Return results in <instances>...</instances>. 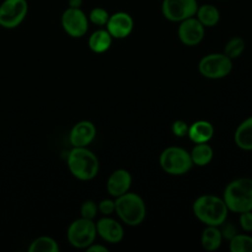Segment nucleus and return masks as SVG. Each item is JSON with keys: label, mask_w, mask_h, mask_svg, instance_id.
Instances as JSON below:
<instances>
[{"label": "nucleus", "mask_w": 252, "mask_h": 252, "mask_svg": "<svg viewBox=\"0 0 252 252\" xmlns=\"http://www.w3.org/2000/svg\"><path fill=\"white\" fill-rule=\"evenodd\" d=\"M222 241V235L219 226L207 225L201 235V244L207 251H215L219 249Z\"/></svg>", "instance_id": "18"}, {"label": "nucleus", "mask_w": 252, "mask_h": 252, "mask_svg": "<svg viewBox=\"0 0 252 252\" xmlns=\"http://www.w3.org/2000/svg\"><path fill=\"white\" fill-rule=\"evenodd\" d=\"M228 241L231 252H252V236L237 233Z\"/></svg>", "instance_id": "23"}, {"label": "nucleus", "mask_w": 252, "mask_h": 252, "mask_svg": "<svg viewBox=\"0 0 252 252\" xmlns=\"http://www.w3.org/2000/svg\"><path fill=\"white\" fill-rule=\"evenodd\" d=\"M98 211L104 215L108 216L115 212V201L111 199H103L97 205Z\"/></svg>", "instance_id": "28"}, {"label": "nucleus", "mask_w": 252, "mask_h": 252, "mask_svg": "<svg viewBox=\"0 0 252 252\" xmlns=\"http://www.w3.org/2000/svg\"><path fill=\"white\" fill-rule=\"evenodd\" d=\"M193 213L206 225L220 226L226 221L228 209L222 198L206 194L199 196L194 201Z\"/></svg>", "instance_id": "1"}, {"label": "nucleus", "mask_w": 252, "mask_h": 252, "mask_svg": "<svg viewBox=\"0 0 252 252\" xmlns=\"http://www.w3.org/2000/svg\"><path fill=\"white\" fill-rule=\"evenodd\" d=\"M29 252H58L57 242L49 236H40L34 239L29 246Z\"/></svg>", "instance_id": "22"}, {"label": "nucleus", "mask_w": 252, "mask_h": 252, "mask_svg": "<svg viewBox=\"0 0 252 252\" xmlns=\"http://www.w3.org/2000/svg\"><path fill=\"white\" fill-rule=\"evenodd\" d=\"M108 19H109L108 13L102 8H94L90 13L91 22L97 26L106 25Z\"/></svg>", "instance_id": "26"}, {"label": "nucleus", "mask_w": 252, "mask_h": 252, "mask_svg": "<svg viewBox=\"0 0 252 252\" xmlns=\"http://www.w3.org/2000/svg\"><path fill=\"white\" fill-rule=\"evenodd\" d=\"M67 165L70 172L80 180H91L98 172L96 156L86 147H74L68 154Z\"/></svg>", "instance_id": "3"}, {"label": "nucleus", "mask_w": 252, "mask_h": 252, "mask_svg": "<svg viewBox=\"0 0 252 252\" xmlns=\"http://www.w3.org/2000/svg\"><path fill=\"white\" fill-rule=\"evenodd\" d=\"M220 226H221L220 232L222 235V238L226 239V240H230L234 235H236L238 233L236 226L233 223L230 222H223L222 224H220Z\"/></svg>", "instance_id": "30"}, {"label": "nucleus", "mask_w": 252, "mask_h": 252, "mask_svg": "<svg viewBox=\"0 0 252 252\" xmlns=\"http://www.w3.org/2000/svg\"><path fill=\"white\" fill-rule=\"evenodd\" d=\"M187 135L195 144L207 143L214 135V127L207 120H198L189 126Z\"/></svg>", "instance_id": "16"}, {"label": "nucleus", "mask_w": 252, "mask_h": 252, "mask_svg": "<svg viewBox=\"0 0 252 252\" xmlns=\"http://www.w3.org/2000/svg\"><path fill=\"white\" fill-rule=\"evenodd\" d=\"M198 70L205 78L220 79L231 72L232 60L224 53H211L199 61Z\"/></svg>", "instance_id": "7"}, {"label": "nucleus", "mask_w": 252, "mask_h": 252, "mask_svg": "<svg viewBox=\"0 0 252 252\" xmlns=\"http://www.w3.org/2000/svg\"><path fill=\"white\" fill-rule=\"evenodd\" d=\"M161 169L170 175H183L193 166L190 153L180 147L165 148L158 158Z\"/></svg>", "instance_id": "5"}, {"label": "nucleus", "mask_w": 252, "mask_h": 252, "mask_svg": "<svg viewBox=\"0 0 252 252\" xmlns=\"http://www.w3.org/2000/svg\"><path fill=\"white\" fill-rule=\"evenodd\" d=\"M134 27L132 17L125 12H117L109 17L106 28L107 32L114 38H124L128 36Z\"/></svg>", "instance_id": "12"}, {"label": "nucleus", "mask_w": 252, "mask_h": 252, "mask_svg": "<svg viewBox=\"0 0 252 252\" xmlns=\"http://www.w3.org/2000/svg\"><path fill=\"white\" fill-rule=\"evenodd\" d=\"M69 3L72 8H79L82 4V0H69Z\"/></svg>", "instance_id": "32"}, {"label": "nucleus", "mask_w": 252, "mask_h": 252, "mask_svg": "<svg viewBox=\"0 0 252 252\" xmlns=\"http://www.w3.org/2000/svg\"><path fill=\"white\" fill-rule=\"evenodd\" d=\"M189 126L188 124L183 120H176L171 125V131L174 136L182 138L185 137L188 134Z\"/></svg>", "instance_id": "27"}, {"label": "nucleus", "mask_w": 252, "mask_h": 252, "mask_svg": "<svg viewBox=\"0 0 252 252\" xmlns=\"http://www.w3.org/2000/svg\"><path fill=\"white\" fill-rule=\"evenodd\" d=\"M198 9L196 0H163L161 11L170 22H182L193 17Z\"/></svg>", "instance_id": "8"}, {"label": "nucleus", "mask_w": 252, "mask_h": 252, "mask_svg": "<svg viewBox=\"0 0 252 252\" xmlns=\"http://www.w3.org/2000/svg\"><path fill=\"white\" fill-rule=\"evenodd\" d=\"M96 135V129L91 121L83 120L78 122L71 129L69 140L73 147H87Z\"/></svg>", "instance_id": "13"}, {"label": "nucleus", "mask_w": 252, "mask_h": 252, "mask_svg": "<svg viewBox=\"0 0 252 252\" xmlns=\"http://www.w3.org/2000/svg\"><path fill=\"white\" fill-rule=\"evenodd\" d=\"M112 36L105 30H98L92 33L89 38V46L95 53L105 52L111 45Z\"/></svg>", "instance_id": "20"}, {"label": "nucleus", "mask_w": 252, "mask_h": 252, "mask_svg": "<svg viewBox=\"0 0 252 252\" xmlns=\"http://www.w3.org/2000/svg\"><path fill=\"white\" fill-rule=\"evenodd\" d=\"M97 211H98V208H97L96 203L92 200L85 201L82 204L81 209H80L81 217L84 219H88V220H94V217L96 216Z\"/></svg>", "instance_id": "25"}, {"label": "nucleus", "mask_w": 252, "mask_h": 252, "mask_svg": "<svg viewBox=\"0 0 252 252\" xmlns=\"http://www.w3.org/2000/svg\"><path fill=\"white\" fill-rule=\"evenodd\" d=\"M28 12L26 0H5L0 6V26L13 29L19 26Z\"/></svg>", "instance_id": "9"}, {"label": "nucleus", "mask_w": 252, "mask_h": 252, "mask_svg": "<svg viewBox=\"0 0 252 252\" xmlns=\"http://www.w3.org/2000/svg\"><path fill=\"white\" fill-rule=\"evenodd\" d=\"M132 184L131 173L123 168L114 170L108 177L106 182V189L109 195L119 197L130 189Z\"/></svg>", "instance_id": "15"}, {"label": "nucleus", "mask_w": 252, "mask_h": 252, "mask_svg": "<svg viewBox=\"0 0 252 252\" xmlns=\"http://www.w3.org/2000/svg\"><path fill=\"white\" fill-rule=\"evenodd\" d=\"M96 234L95 223L93 220L81 218L69 225L67 239L73 247L83 249L94 243Z\"/></svg>", "instance_id": "6"}, {"label": "nucleus", "mask_w": 252, "mask_h": 252, "mask_svg": "<svg viewBox=\"0 0 252 252\" xmlns=\"http://www.w3.org/2000/svg\"><path fill=\"white\" fill-rule=\"evenodd\" d=\"M62 26L69 35L80 37L88 31V20L82 10L70 7L62 15Z\"/></svg>", "instance_id": "10"}, {"label": "nucleus", "mask_w": 252, "mask_h": 252, "mask_svg": "<svg viewBox=\"0 0 252 252\" xmlns=\"http://www.w3.org/2000/svg\"><path fill=\"white\" fill-rule=\"evenodd\" d=\"M239 224L244 231H252V211H247L239 214Z\"/></svg>", "instance_id": "29"}, {"label": "nucleus", "mask_w": 252, "mask_h": 252, "mask_svg": "<svg viewBox=\"0 0 252 252\" xmlns=\"http://www.w3.org/2000/svg\"><path fill=\"white\" fill-rule=\"evenodd\" d=\"M190 157L193 164L198 166H205L209 164L213 159L214 152L208 143H198L195 144L192 151L190 152Z\"/></svg>", "instance_id": "19"}, {"label": "nucleus", "mask_w": 252, "mask_h": 252, "mask_svg": "<svg viewBox=\"0 0 252 252\" xmlns=\"http://www.w3.org/2000/svg\"><path fill=\"white\" fill-rule=\"evenodd\" d=\"M96 233L106 242L118 243L123 239L124 229L119 221L111 218H102L96 223Z\"/></svg>", "instance_id": "14"}, {"label": "nucleus", "mask_w": 252, "mask_h": 252, "mask_svg": "<svg viewBox=\"0 0 252 252\" xmlns=\"http://www.w3.org/2000/svg\"><path fill=\"white\" fill-rule=\"evenodd\" d=\"M178 37L180 41L188 46L199 44L205 35L204 26L197 18H188L180 22L178 27Z\"/></svg>", "instance_id": "11"}, {"label": "nucleus", "mask_w": 252, "mask_h": 252, "mask_svg": "<svg viewBox=\"0 0 252 252\" xmlns=\"http://www.w3.org/2000/svg\"><path fill=\"white\" fill-rule=\"evenodd\" d=\"M88 252H107L108 248L101 245V244H94L92 243L90 246L86 248Z\"/></svg>", "instance_id": "31"}, {"label": "nucleus", "mask_w": 252, "mask_h": 252, "mask_svg": "<svg viewBox=\"0 0 252 252\" xmlns=\"http://www.w3.org/2000/svg\"><path fill=\"white\" fill-rule=\"evenodd\" d=\"M245 48V42L243 38L239 36H234L230 38L224 46V54L231 60L239 57Z\"/></svg>", "instance_id": "24"}, {"label": "nucleus", "mask_w": 252, "mask_h": 252, "mask_svg": "<svg viewBox=\"0 0 252 252\" xmlns=\"http://www.w3.org/2000/svg\"><path fill=\"white\" fill-rule=\"evenodd\" d=\"M115 213L126 224L135 226L142 223L146 218V204L142 197L133 192L116 197Z\"/></svg>", "instance_id": "4"}, {"label": "nucleus", "mask_w": 252, "mask_h": 252, "mask_svg": "<svg viewBox=\"0 0 252 252\" xmlns=\"http://www.w3.org/2000/svg\"><path fill=\"white\" fill-rule=\"evenodd\" d=\"M222 199L233 213L252 211V179L241 177L230 181L223 190Z\"/></svg>", "instance_id": "2"}, {"label": "nucleus", "mask_w": 252, "mask_h": 252, "mask_svg": "<svg viewBox=\"0 0 252 252\" xmlns=\"http://www.w3.org/2000/svg\"><path fill=\"white\" fill-rule=\"evenodd\" d=\"M197 19L204 27H214L220 21V12L217 7L204 4L197 9Z\"/></svg>", "instance_id": "21"}, {"label": "nucleus", "mask_w": 252, "mask_h": 252, "mask_svg": "<svg viewBox=\"0 0 252 252\" xmlns=\"http://www.w3.org/2000/svg\"><path fill=\"white\" fill-rule=\"evenodd\" d=\"M236 146L243 151H252V116L243 120L234 133Z\"/></svg>", "instance_id": "17"}]
</instances>
